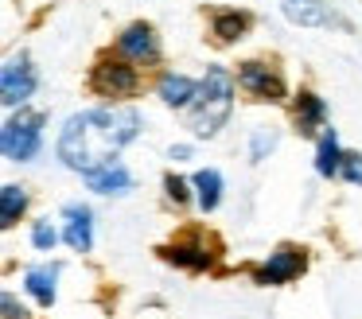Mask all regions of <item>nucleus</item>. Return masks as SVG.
Here are the masks:
<instances>
[{
  "instance_id": "f257e3e1",
  "label": "nucleus",
  "mask_w": 362,
  "mask_h": 319,
  "mask_svg": "<svg viewBox=\"0 0 362 319\" xmlns=\"http://www.w3.org/2000/svg\"><path fill=\"white\" fill-rule=\"evenodd\" d=\"M144 121L136 109L105 105V109H86V113L66 117L63 132H59V160L71 171L86 175V171L113 163L125 144L141 137Z\"/></svg>"
},
{
  "instance_id": "f03ea898",
  "label": "nucleus",
  "mask_w": 362,
  "mask_h": 319,
  "mask_svg": "<svg viewBox=\"0 0 362 319\" xmlns=\"http://www.w3.org/2000/svg\"><path fill=\"white\" fill-rule=\"evenodd\" d=\"M234 82L226 66H206V74L199 78V98L191 105V132L195 137H218L222 124L230 121L234 109Z\"/></svg>"
},
{
  "instance_id": "7ed1b4c3",
  "label": "nucleus",
  "mask_w": 362,
  "mask_h": 319,
  "mask_svg": "<svg viewBox=\"0 0 362 319\" xmlns=\"http://www.w3.org/2000/svg\"><path fill=\"white\" fill-rule=\"evenodd\" d=\"M86 86H90V93H98L102 101H129V98H136V90H141V66H133L129 59H121L117 51L102 54V59L90 66Z\"/></svg>"
},
{
  "instance_id": "20e7f679",
  "label": "nucleus",
  "mask_w": 362,
  "mask_h": 319,
  "mask_svg": "<svg viewBox=\"0 0 362 319\" xmlns=\"http://www.w3.org/2000/svg\"><path fill=\"white\" fill-rule=\"evenodd\" d=\"M43 124H47V113L20 105V113L8 117L4 129H0V152H4V160H12V163L35 160L43 148Z\"/></svg>"
},
{
  "instance_id": "39448f33",
  "label": "nucleus",
  "mask_w": 362,
  "mask_h": 319,
  "mask_svg": "<svg viewBox=\"0 0 362 319\" xmlns=\"http://www.w3.org/2000/svg\"><path fill=\"white\" fill-rule=\"evenodd\" d=\"M206 245H218L214 238H206V230H183L175 241H168L160 249V257L187 272H206L214 265V257H218V249H206Z\"/></svg>"
},
{
  "instance_id": "423d86ee",
  "label": "nucleus",
  "mask_w": 362,
  "mask_h": 319,
  "mask_svg": "<svg viewBox=\"0 0 362 319\" xmlns=\"http://www.w3.org/2000/svg\"><path fill=\"white\" fill-rule=\"evenodd\" d=\"M234 78H238V86H242V93H250L253 101H284L288 98L284 74L269 59H245Z\"/></svg>"
},
{
  "instance_id": "0eeeda50",
  "label": "nucleus",
  "mask_w": 362,
  "mask_h": 319,
  "mask_svg": "<svg viewBox=\"0 0 362 319\" xmlns=\"http://www.w3.org/2000/svg\"><path fill=\"white\" fill-rule=\"evenodd\" d=\"M113 51H117L121 59H129L133 66H160V39H156V28H152V23H144V20L129 23V28L117 35Z\"/></svg>"
},
{
  "instance_id": "6e6552de",
  "label": "nucleus",
  "mask_w": 362,
  "mask_h": 319,
  "mask_svg": "<svg viewBox=\"0 0 362 319\" xmlns=\"http://www.w3.org/2000/svg\"><path fill=\"white\" fill-rule=\"evenodd\" d=\"M304 269H308L304 249L300 245H281L253 269V280H257V284H292V280H300Z\"/></svg>"
},
{
  "instance_id": "1a4fd4ad",
  "label": "nucleus",
  "mask_w": 362,
  "mask_h": 319,
  "mask_svg": "<svg viewBox=\"0 0 362 319\" xmlns=\"http://www.w3.org/2000/svg\"><path fill=\"white\" fill-rule=\"evenodd\" d=\"M35 86H40V78H35L32 59H28V54H12V59L4 62V70H0V98H4V105L8 109L24 105L35 93Z\"/></svg>"
},
{
  "instance_id": "9d476101",
  "label": "nucleus",
  "mask_w": 362,
  "mask_h": 319,
  "mask_svg": "<svg viewBox=\"0 0 362 319\" xmlns=\"http://www.w3.org/2000/svg\"><path fill=\"white\" fill-rule=\"evenodd\" d=\"M292 124H296L300 137L323 132V124H327V101L315 90H300L296 98H292Z\"/></svg>"
},
{
  "instance_id": "9b49d317",
  "label": "nucleus",
  "mask_w": 362,
  "mask_h": 319,
  "mask_svg": "<svg viewBox=\"0 0 362 319\" xmlns=\"http://www.w3.org/2000/svg\"><path fill=\"white\" fill-rule=\"evenodd\" d=\"M281 12L300 28H346L343 16H335L323 0H281Z\"/></svg>"
},
{
  "instance_id": "f8f14e48",
  "label": "nucleus",
  "mask_w": 362,
  "mask_h": 319,
  "mask_svg": "<svg viewBox=\"0 0 362 319\" xmlns=\"http://www.w3.org/2000/svg\"><path fill=\"white\" fill-rule=\"evenodd\" d=\"M206 28H211L214 43L230 47V43H238V39L250 35L253 16H250V12H242V8H214L211 20H206Z\"/></svg>"
},
{
  "instance_id": "ddd939ff",
  "label": "nucleus",
  "mask_w": 362,
  "mask_h": 319,
  "mask_svg": "<svg viewBox=\"0 0 362 319\" xmlns=\"http://www.w3.org/2000/svg\"><path fill=\"white\" fill-rule=\"evenodd\" d=\"M82 179H86V187L94 195H129V191H133V171H129L121 160L102 163V168L86 171Z\"/></svg>"
},
{
  "instance_id": "4468645a",
  "label": "nucleus",
  "mask_w": 362,
  "mask_h": 319,
  "mask_svg": "<svg viewBox=\"0 0 362 319\" xmlns=\"http://www.w3.org/2000/svg\"><path fill=\"white\" fill-rule=\"evenodd\" d=\"M63 238L71 249H78V253H86L90 245H94V214H90V207H82V202H66L63 207Z\"/></svg>"
},
{
  "instance_id": "2eb2a0df",
  "label": "nucleus",
  "mask_w": 362,
  "mask_h": 319,
  "mask_svg": "<svg viewBox=\"0 0 362 319\" xmlns=\"http://www.w3.org/2000/svg\"><path fill=\"white\" fill-rule=\"evenodd\" d=\"M156 93H160V101H164L168 109H191V105H195V98H199V82H195V78H187V74L168 70V74H160Z\"/></svg>"
},
{
  "instance_id": "dca6fc26",
  "label": "nucleus",
  "mask_w": 362,
  "mask_h": 319,
  "mask_svg": "<svg viewBox=\"0 0 362 319\" xmlns=\"http://www.w3.org/2000/svg\"><path fill=\"white\" fill-rule=\"evenodd\" d=\"M59 265H32V269L24 272V288L35 296V303L40 308H55V300H59Z\"/></svg>"
},
{
  "instance_id": "f3484780",
  "label": "nucleus",
  "mask_w": 362,
  "mask_h": 319,
  "mask_svg": "<svg viewBox=\"0 0 362 319\" xmlns=\"http://www.w3.org/2000/svg\"><path fill=\"white\" fill-rule=\"evenodd\" d=\"M343 144H339L335 129H323L320 132V148H315V171H320L323 179H335L339 171H343Z\"/></svg>"
},
{
  "instance_id": "a211bd4d",
  "label": "nucleus",
  "mask_w": 362,
  "mask_h": 319,
  "mask_svg": "<svg viewBox=\"0 0 362 319\" xmlns=\"http://www.w3.org/2000/svg\"><path fill=\"white\" fill-rule=\"evenodd\" d=\"M28 214V187L24 183H4L0 187V226L12 230Z\"/></svg>"
},
{
  "instance_id": "6ab92c4d",
  "label": "nucleus",
  "mask_w": 362,
  "mask_h": 319,
  "mask_svg": "<svg viewBox=\"0 0 362 319\" xmlns=\"http://www.w3.org/2000/svg\"><path fill=\"white\" fill-rule=\"evenodd\" d=\"M195 202H199V210L203 214H211V210H218V202H222V175L214 168H203V171H195Z\"/></svg>"
},
{
  "instance_id": "aec40b11",
  "label": "nucleus",
  "mask_w": 362,
  "mask_h": 319,
  "mask_svg": "<svg viewBox=\"0 0 362 319\" xmlns=\"http://www.w3.org/2000/svg\"><path fill=\"white\" fill-rule=\"evenodd\" d=\"M273 148H276V129H253V137H250V160L253 163H261Z\"/></svg>"
},
{
  "instance_id": "412c9836",
  "label": "nucleus",
  "mask_w": 362,
  "mask_h": 319,
  "mask_svg": "<svg viewBox=\"0 0 362 319\" xmlns=\"http://www.w3.org/2000/svg\"><path fill=\"white\" fill-rule=\"evenodd\" d=\"M191 191H195V183H187V179H180V175H164V195L175 202V207H187Z\"/></svg>"
},
{
  "instance_id": "4be33fe9",
  "label": "nucleus",
  "mask_w": 362,
  "mask_h": 319,
  "mask_svg": "<svg viewBox=\"0 0 362 319\" xmlns=\"http://www.w3.org/2000/svg\"><path fill=\"white\" fill-rule=\"evenodd\" d=\"M55 241H59V230L47 222V218H40V222L32 226V245L40 249V253H47V249H55Z\"/></svg>"
},
{
  "instance_id": "5701e85b",
  "label": "nucleus",
  "mask_w": 362,
  "mask_h": 319,
  "mask_svg": "<svg viewBox=\"0 0 362 319\" xmlns=\"http://www.w3.org/2000/svg\"><path fill=\"white\" fill-rule=\"evenodd\" d=\"M339 175H343L351 187H362V152H346L343 156V171H339Z\"/></svg>"
},
{
  "instance_id": "b1692460",
  "label": "nucleus",
  "mask_w": 362,
  "mask_h": 319,
  "mask_svg": "<svg viewBox=\"0 0 362 319\" xmlns=\"http://www.w3.org/2000/svg\"><path fill=\"white\" fill-rule=\"evenodd\" d=\"M0 308H4V319H32V315H28V308H24V303H20L12 292L0 296Z\"/></svg>"
},
{
  "instance_id": "393cba45",
  "label": "nucleus",
  "mask_w": 362,
  "mask_h": 319,
  "mask_svg": "<svg viewBox=\"0 0 362 319\" xmlns=\"http://www.w3.org/2000/svg\"><path fill=\"white\" fill-rule=\"evenodd\" d=\"M168 156H172V160H191V148L187 144H172V148H168Z\"/></svg>"
}]
</instances>
